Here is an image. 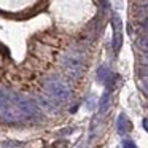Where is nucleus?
Wrapping results in <instances>:
<instances>
[{"label": "nucleus", "mask_w": 148, "mask_h": 148, "mask_svg": "<svg viewBox=\"0 0 148 148\" xmlns=\"http://www.w3.org/2000/svg\"><path fill=\"white\" fill-rule=\"evenodd\" d=\"M142 124H143V127H145V131L148 132V118H143V121H142Z\"/></svg>", "instance_id": "nucleus-12"}, {"label": "nucleus", "mask_w": 148, "mask_h": 148, "mask_svg": "<svg viewBox=\"0 0 148 148\" xmlns=\"http://www.w3.org/2000/svg\"><path fill=\"white\" fill-rule=\"evenodd\" d=\"M3 148H24V145L19 142H3Z\"/></svg>", "instance_id": "nucleus-9"}, {"label": "nucleus", "mask_w": 148, "mask_h": 148, "mask_svg": "<svg viewBox=\"0 0 148 148\" xmlns=\"http://www.w3.org/2000/svg\"><path fill=\"white\" fill-rule=\"evenodd\" d=\"M45 92L56 103H62L67 102L69 97H70V88L67 86V83H64L59 78H49L45 81Z\"/></svg>", "instance_id": "nucleus-3"}, {"label": "nucleus", "mask_w": 148, "mask_h": 148, "mask_svg": "<svg viewBox=\"0 0 148 148\" xmlns=\"http://www.w3.org/2000/svg\"><path fill=\"white\" fill-rule=\"evenodd\" d=\"M137 48L140 49L142 56H143V62H148V35L147 34H140V35H138Z\"/></svg>", "instance_id": "nucleus-6"}, {"label": "nucleus", "mask_w": 148, "mask_h": 148, "mask_svg": "<svg viewBox=\"0 0 148 148\" xmlns=\"http://www.w3.org/2000/svg\"><path fill=\"white\" fill-rule=\"evenodd\" d=\"M40 113L38 107L19 92L0 89V118L7 123H21L35 118Z\"/></svg>", "instance_id": "nucleus-1"}, {"label": "nucleus", "mask_w": 148, "mask_h": 148, "mask_svg": "<svg viewBox=\"0 0 148 148\" xmlns=\"http://www.w3.org/2000/svg\"><path fill=\"white\" fill-rule=\"evenodd\" d=\"M112 26H113V42H112V46L115 49V53H119L121 49V45H123V24H121V19H119L118 14H113L112 18Z\"/></svg>", "instance_id": "nucleus-4"}, {"label": "nucleus", "mask_w": 148, "mask_h": 148, "mask_svg": "<svg viewBox=\"0 0 148 148\" xmlns=\"http://www.w3.org/2000/svg\"><path fill=\"white\" fill-rule=\"evenodd\" d=\"M142 91L148 96V77H143L142 78Z\"/></svg>", "instance_id": "nucleus-11"}, {"label": "nucleus", "mask_w": 148, "mask_h": 148, "mask_svg": "<svg viewBox=\"0 0 148 148\" xmlns=\"http://www.w3.org/2000/svg\"><path fill=\"white\" fill-rule=\"evenodd\" d=\"M112 77H113V73L110 72V69L107 67V65H100L99 70H97V80H99L100 83L105 84V83H107V81H108Z\"/></svg>", "instance_id": "nucleus-7"}, {"label": "nucleus", "mask_w": 148, "mask_h": 148, "mask_svg": "<svg viewBox=\"0 0 148 148\" xmlns=\"http://www.w3.org/2000/svg\"><path fill=\"white\" fill-rule=\"evenodd\" d=\"M131 127H132V124L127 119V116H126L124 113H119L118 119H116V131H118V134L119 135L127 134V132L131 131Z\"/></svg>", "instance_id": "nucleus-5"}, {"label": "nucleus", "mask_w": 148, "mask_h": 148, "mask_svg": "<svg viewBox=\"0 0 148 148\" xmlns=\"http://www.w3.org/2000/svg\"><path fill=\"white\" fill-rule=\"evenodd\" d=\"M84 65V56L80 49H69L62 58V67L67 72L69 77L77 78L80 77Z\"/></svg>", "instance_id": "nucleus-2"}, {"label": "nucleus", "mask_w": 148, "mask_h": 148, "mask_svg": "<svg viewBox=\"0 0 148 148\" xmlns=\"http://www.w3.org/2000/svg\"><path fill=\"white\" fill-rule=\"evenodd\" d=\"M123 148H137V145L131 138H126V140H123Z\"/></svg>", "instance_id": "nucleus-10"}, {"label": "nucleus", "mask_w": 148, "mask_h": 148, "mask_svg": "<svg viewBox=\"0 0 148 148\" xmlns=\"http://www.w3.org/2000/svg\"><path fill=\"white\" fill-rule=\"evenodd\" d=\"M108 103H110V91H105L102 96V100H100V107H99V116L105 113V110L108 108Z\"/></svg>", "instance_id": "nucleus-8"}]
</instances>
